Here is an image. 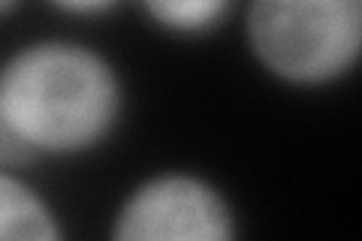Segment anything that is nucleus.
<instances>
[{
  "label": "nucleus",
  "instance_id": "nucleus-1",
  "mask_svg": "<svg viewBox=\"0 0 362 241\" xmlns=\"http://www.w3.org/2000/svg\"><path fill=\"white\" fill-rule=\"evenodd\" d=\"M118 109L115 70L85 45L33 42L0 70V124L37 157L94 148Z\"/></svg>",
  "mask_w": 362,
  "mask_h": 241
},
{
  "label": "nucleus",
  "instance_id": "nucleus-2",
  "mask_svg": "<svg viewBox=\"0 0 362 241\" xmlns=\"http://www.w3.org/2000/svg\"><path fill=\"white\" fill-rule=\"evenodd\" d=\"M247 42L284 82H335L359 57L362 0H251Z\"/></svg>",
  "mask_w": 362,
  "mask_h": 241
},
{
  "label": "nucleus",
  "instance_id": "nucleus-3",
  "mask_svg": "<svg viewBox=\"0 0 362 241\" xmlns=\"http://www.w3.org/2000/svg\"><path fill=\"white\" fill-rule=\"evenodd\" d=\"M112 238L121 241H230L233 211L209 181L194 175L151 178L124 202Z\"/></svg>",
  "mask_w": 362,
  "mask_h": 241
},
{
  "label": "nucleus",
  "instance_id": "nucleus-4",
  "mask_svg": "<svg viewBox=\"0 0 362 241\" xmlns=\"http://www.w3.org/2000/svg\"><path fill=\"white\" fill-rule=\"evenodd\" d=\"M0 238H25V241H54L61 229L54 223L37 193L25 181L0 172Z\"/></svg>",
  "mask_w": 362,
  "mask_h": 241
},
{
  "label": "nucleus",
  "instance_id": "nucleus-5",
  "mask_svg": "<svg viewBox=\"0 0 362 241\" xmlns=\"http://www.w3.org/2000/svg\"><path fill=\"white\" fill-rule=\"evenodd\" d=\"M148 16L175 33H199L230 13L233 0H142Z\"/></svg>",
  "mask_w": 362,
  "mask_h": 241
},
{
  "label": "nucleus",
  "instance_id": "nucleus-6",
  "mask_svg": "<svg viewBox=\"0 0 362 241\" xmlns=\"http://www.w3.org/2000/svg\"><path fill=\"white\" fill-rule=\"evenodd\" d=\"M52 4L73 16H97V13H106L109 6H115L118 0H52Z\"/></svg>",
  "mask_w": 362,
  "mask_h": 241
},
{
  "label": "nucleus",
  "instance_id": "nucleus-7",
  "mask_svg": "<svg viewBox=\"0 0 362 241\" xmlns=\"http://www.w3.org/2000/svg\"><path fill=\"white\" fill-rule=\"evenodd\" d=\"M16 0H0V13H6V9H13Z\"/></svg>",
  "mask_w": 362,
  "mask_h": 241
}]
</instances>
